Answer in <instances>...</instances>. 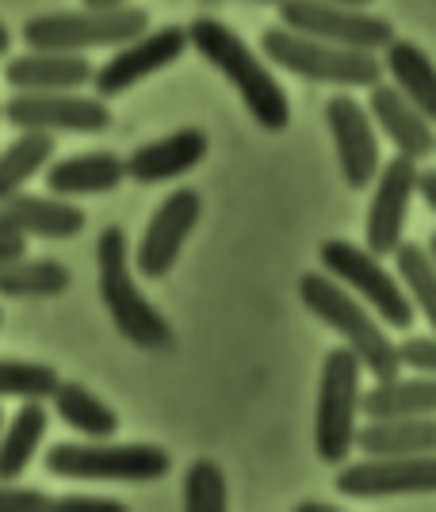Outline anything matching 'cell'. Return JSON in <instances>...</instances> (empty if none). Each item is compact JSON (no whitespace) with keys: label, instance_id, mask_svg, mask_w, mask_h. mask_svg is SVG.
Wrapping results in <instances>:
<instances>
[{"label":"cell","instance_id":"obj_1","mask_svg":"<svg viewBox=\"0 0 436 512\" xmlns=\"http://www.w3.org/2000/svg\"><path fill=\"white\" fill-rule=\"evenodd\" d=\"M188 43L203 62L218 69L234 92L241 96L245 111L253 115V123L261 130L280 134L291 123V100H287L284 85L272 77V69L257 58V50L241 39L234 27H226L215 16H199L188 23Z\"/></svg>","mask_w":436,"mask_h":512},{"label":"cell","instance_id":"obj_2","mask_svg":"<svg viewBox=\"0 0 436 512\" xmlns=\"http://www.w3.org/2000/svg\"><path fill=\"white\" fill-rule=\"evenodd\" d=\"M96 291L111 314V325L119 337H127L142 352H169L176 344V333L169 318L153 306L131 272V245L123 226H104L96 237Z\"/></svg>","mask_w":436,"mask_h":512},{"label":"cell","instance_id":"obj_3","mask_svg":"<svg viewBox=\"0 0 436 512\" xmlns=\"http://www.w3.org/2000/svg\"><path fill=\"white\" fill-rule=\"evenodd\" d=\"M299 299L326 329H333L345 341V348L360 360V367L368 371L371 379H391V375L402 371L398 344L387 337L379 318L352 295L349 287H341L326 272H306L299 279Z\"/></svg>","mask_w":436,"mask_h":512},{"label":"cell","instance_id":"obj_4","mask_svg":"<svg viewBox=\"0 0 436 512\" xmlns=\"http://www.w3.org/2000/svg\"><path fill=\"white\" fill-rule=\"evenodd\" d=\"M261 50L272 65H280L291 77H303L310 85L371 88L375 81H383V65L375 54L310 39V35H299L284 23L261 31Z\"/></svg>","mask_w":436,"mask_h":512},{"label":"cell","instance_id":"obj_5","mask_svg":"<svg viewBox=\"0 0 436 512\" xmlns=\"http://www.w3.org/2000/svg\"><path fill=\"white\" fill-rule=\"evenodd\" d=\"M142 31H150V12L138 4H119V8H81V12L31 16V20H23L20 39L27 50L85 54L96 46L131 43Z\"/></svg>","mask_w":436,"mask_h":512},{"label":"cell","instance_id":"obj_6","mask_svg":"<svg viewBox=\"0 0 436 512\" xmlns=\"http://www.w3.org/2000/svg\"><path fill=\"white\" fill-rule=\"evenodd\" d=\"M46 470L69 482H157L173 470V455L157 444H115V440H62L46 448Z\"/></svg>","mask_w":436,"mask_h":512},{"label":"cell","instance_id":"obj_7","mask_svg":"<svg viewBox=\"0 0 436 512\" xmlns=\"http://www.w3.org/2000/svg\"><path fill=\"white\" fill-rule=\"evenodd\" d=\"M318 260H322V272L337 279L341 287H349L383 325L410 329L417 321L414 302L402 291L398 276L383 264V256H375L371 249L356 245V241H345V237H329L318 249Z\"/></svg>","mask_w":436,"mask_h":512},{"label":"cell","instance_id":"obj_8","mask_svg":"<svg viewBox=\"0 0 436 512\" xmlns=\"http://www.w3.org/2000/svg\"><path fill=\"white\" fill-rule=\"evenodd\" d=\"M360 379L364 367L349 348H329L314 402V451L329 467H341L352 455V440L360 428Z\"/></svg>","mask_w":436,"mask_h":512},{"label":"cell","instance_id":"obj_9","mask_svg":"<svg viewBox=\"0 0 436 512\" xmlns=\"http://www.w3.org/2000/svg\"><path fill=\"white\" fill-rule=\"evenodd\" d=\"M276 8H280L284 27L333 46L375 54L394 39V23L387 16H371L364 8H341V4H326V0H280Z\"/></svg>","mask_w":436,"mask_h":512},{"label":"cell","instance_id":"obj_10","mask_svg":"<svg viewBox=\"0 0 436 512\" xmlns=\"http://www.w3.org/2000/svg\"><path fill=\"white\" fill-rule=\"evenodd\" d=\"M188 46H192L188 43V27H180V23H165L157 31H142V35H134L131 43L115 46V54L104 65H96L92 88H96L100 100H115V96L131 92L134 85L150 81L153 73L176 65L188 54Z\"/></svg>","mask_w":436,"mask_h":512},{"label":"cell","instance_id":"obj_11","mask_svg":"<svg viewBox=\"0 0 436 512\" xmlns=\"http://www.w3.org/2000/svg\"><path fill=\"white\" fill-rule=\"evenodd\" d=\"M0 115L16 130L43 134H100L111 127L108 100L81 92H16Z\"/></svg>","mask_w":436,"mask_h":512},{"label":"cell","instance_id":"obj_12","mask_svg":"<svg viewBox=\"0 0 436 512\" xmlns=\"http://www.w3.org/2000/svg\"><path fill=\"white\" fill-rule=\"evenodd\" d=\"M333 486L352 501L436 493V455H364L360 463H341Z\"/></svg>","mask_w":436,"mask_h":512},{"label":"cell","instance_id":"obj_13","mask_svg":"<svg viewBox=\"0 0 436 512\" xmlns=\"http://www.w3.org/2000/svg\"><path fill=\"white\" fill-rule=\"evenodd\" d=\"M199 214H203V199H199L196 188H176V192H169L157 203V211L146 222V234H142V241H138V249L131 256L138 276L165 279L173 272L184 241L199 226Z\"/></svg>","mask_w":436,"mask_h":512},{"label":"cell","instance_id":"obj_14","mask_svg":"<svg viewBox=\"0 0 436 512\" xmlns=\"http://www.w3.org/2000/svg\"><path fill=\"white\" fill-rule=\"evenodd\" d=\"M417 172L421 161L394 153L387 165H379L375 172V192L368 203V222H364V249L375 256H387L402 245V230H406V214L417 195Z\"/></svg>","mask_w":436,"mask_h":512},{"label":"cell","instance_id":"obj_15","mask_svg":"<svg viewBox=\"0 0 436 512\" xmlns=\"http://www.w3.org/2000/svg\"><path fill=\"white\" fill-rule=\"evenodd\" d=\"M326 127L333 134L337 169L352 192H364L379 172V130L371 123L368 107L349 92H337L326 104Z\"/></svg>","mask_w":436,"mask_h":512},{"label":"cell","instance_id":"obj_16","mask_svg":"<svg viewBox=\"0 0 436 512\" xmlns=\"http://www.w3.org/2000/svg\"><path fill=\"white\" fill-rule=\"evenodd\" d=\"M207 153H211L207 130L180 127L165 138L142 142L138 150H131V157H123V165L134 184H169V180H180L184 172L199 169Z\"/></svg>","mask_w":436,"mask_h":512},{"label":"cell","instance_id":"obj_17","mask_svg":"<svg viewBox=\"0 0 436 512\" xmlns=\"http://www.w3.org/2000/svg\"><path fill=\"white\" fill-rule=\"evenodd\" d=\"M368 115H371V123H375V130L394 146V153L425 161V157L436 150L433 123H429L391 81H375V85H371Z\"/></svg>","mask_w":436,"mask_h":512},{"label":"cell","instance_id":"obj_18","mask_svg":"<svg viewBox=\"0 0 436 512\" xmlns=\"http://www.w3.org/2000/svg\"><path fill=\"white\" fill-rule=\"evenodd\" d=\"M0 218L23 237H43V241H69L85 234L88 218L77 203H66L62 195H31L16 192L0 199Z\"/></svg>","mask_w":436,"mask_h":512},{"label":"cell","instance_id":"obj_19","mask_svg":"<svg viewBox=\"0 0 436 512\" xmlns=\"http://www.w3.org/2000/svg\"><path fill=\"white\" fill-rule=\"evenodd\" d=\"M96 65L85 54H62V50H31L20 58H8L4 81L16 92H77L92 85Z\"/></svg>","mask_w":436,"mask_h":512},{"label":"cell","instance_id":"obj_20","mask_svg":"<svg viewBox=\"0 0 436 512\" xmlns=\"http://www.w3.org/2000/svg\"><path fill=\"white\" fill-rule=\"evenodd\" d=\"M46 192L73 199V195H108L127 180V165L123 157L111 150H88L73 153L62 161H50L43 169Z\"/></svg>","mask_w":436,"mask_h":512},{"label":"cell","instance_id":"obj_21","mask_svg":"<svg viewBox=\"0 0 436 512\" xmlns=\"http://www.w3.org/2000/svg\"><path fill=\"white\" fill-rule=\"evenodd\" d=\"M383 77H391V85L410 100V104L436 127V65L433 58L410 39H398L383 46Z\"/></svg>","mask_w":436,"mask_h":512},{"label":"cell","instance_id":"obj_22","mask_svg":"<svg viewBox=\"0 0 436 512\" xmlns=\"http://www.w3.org/2000/svg\"><path fill=\"white\" fill-rule=\"evenodd\" d=\"M360 413L368 421H391V417H436V375L414 379H375L371 390H360Z\"/></svg>","mask_w":436,"mask_h":512},{"label":"cell","instance_id":"obj_23","mask_svg":"<svg viewBox=\"0 0 436 512\" xmlns=\"http://www.w3.org/2000/svg\"><path fill=\"white\" fill-rule=\"evenodd\" d=\"M352 451L364 455H436V417H391L364 421Z\"/></svg>","mask_w":436,"mask_h":512},{"label":"cell","instance_id":"obj_24","mask_svg":"<svg viewBox=\"0 0 436 512\" xmlns=\"http://www.w3.org/2000/svg\"><path fill=\"white\" fill-rule=\"evenodd\" d=\"M46 402H50V413H54L62 425H69L73 432L88 436V440H111V436L119 432V413H115L104 398H96L85 383L62 379Z\"/></svg>","mask_w":436,"mask_h":512},{"label":"cell","instance_id":"obj_25","mask_svg":"<svg viewBox=\"0 0 436 512\" xmlns=\"http://www.w3.org/2000/svg\"><path fill=\"white\" fill-rule=\"evenodd\" d=\"M50 428V409L43 402H23L8 425H0V482H16L23 470L31 467L35 451L46 440Z\"/></svg>","mask_w":436,"mask_h":512},{"label":"cell","instance_id":"obj_26","mask_svg":"<svg viewBox=\"0 0 436 512\" xmlns=\"http://www.w3.org/2000/svg\"><path fill=\"white\" fill-rule=\"evenodd\" d=\"M69 283H73L69 268L54 256L0 260V295L4 299H58L69 291Z\"/></svg>","mask_w":436,"mask_h":512},{"label":"cell","instance_id":"obj_27","mask_svg":"<svg viewBox=\"0 0 436 512\" xmlns=\"http://www.w3.org/2000/svg\"><path fill=\"white\" fill-rule=\"evenodd\" d=\"M54 134H43V130H20V138L0 150V199L23 192L39 172L54 161Z\"/></svg>","mask_w":436,"mask_h":512},{"label":"cell","instance_id":"obj_28","mask_svg":"<svg viewBox=\"0 0 436 512\" xmlns=\"http://www.w3.org/2000/svg\"><path fill=\"white\" fill-rule=\"evenodd\" d=\"M394 276L402 291L414 302V314L425 318V325L436 333V264L421 241H402L394 249Z\"/></svg>","mask_w":436,"mask_h":512},{"label":"cell","instance_id":"obj_29","mask_svg":"<svg viewBox=\"0 0 436 512\" xmlns=\"http://www.w3.org/2000/svg\"><path fill=\"white\" fill-rule=\"evenodd\" d=\"M62 375L50 363L31 360H0V398H20V402H46Z\"/></svg>","mask_w":436,"mask_h":512},{"label":"cell","instance_id":"obj_30","mask_svg":"<svg viewBox=\"0 0 436 512\" xmlns=\"http://www.w3.org/2000/svg\"><path fill=\"white\" fill-rule=\"evenodd\" d=\"M230 505L226 474L215 459H196L184 470V509L188 512H222Z\"/></svg>","mask_w":436,"mask_h":512},{"label":"cell","instance_id":"obj_31","mask_svg":"<svg viewBox=\"0 0 436 512\" xmlns=\"http://www.w3.org/2000/svg\"><path fill=\"white\" fill-rule=\"evenodd\" d=\"M0 512H54V497L46 490L0 482Z\"/></svg>","mask_w":436,"mask_h":512},{"label":"cell","instance_id":"obj_32","mask_svg":"<svg viewBox=\"0 0 436 512\" xmlns=\"http://www.w3.org/2000/svg\"><path fill=\"white\" fill-rule=\"evenodd\" d=\"M398 360L417 375H436V333L433 337H406L398 344Z\"/></svg>","mask_w":436,"mask_h":512},{"label":"cell","instance_id":"obj_33","mask_svg":"<svg viewBox=\"0 0 436 512\" xmlns=\"http://www.w3.org/2000/svg\"><path fill=\"white\" fill-rule=\"evenodd\" d=\"M54 512H127V505H123V501H115V497L66 493V497H54Z\"/></svg>","mask_w":436,"mask_h":512},{"label":"cell","instance_id":"obj_34","mask_svg":"<svg viewBox=\"0 0 436 512\" xmlns=\"http://www.w3.org/2000/svg\"><path fill=\"white\" fill-rule=\"evenodd\" d=\"M12 256H27V237L16 234V230L0 218V260H12Z\"/></svg>","mask_w":436,"mask_h":512},{"label":"cell","instance_id":"obj_35","mask_svg":"<svg viewBox=\"0 0 436 512\" xmlns=\"http://www.w3.org/2000/svg\"><path fill=\"white\" fill-rule=\"evenodd\" d=\"M417 195L429 203V211L436 214V169H421L417 172Z\"/></svg>","mask_w":436,"mask_h":512},{"label":"cell","instance_id":"obj_36","mask_svg":"<svg viewBox=\"0 0 436 512\" xmlns=\"http://www.w3.org/2000/svg\"><path fill=\"white\" fill-rule=\"evenodd\" d=\"M295 512H337L333 505H326V501H299L295 505Z\"/></svg>","mask_w":436,"mask_h":512},{"label":"cell","instance_id":"obj_37","mask_svg":"<svg viewBox=\"0 0 436 512\" xmlns=\"http://www.w3.org/2000/svg\"><path fill=\"white\" fill-rule=\"evenodd\" d=\"M119 4H131V0H85V8H119Z\"/></svg>","mask_w":436,"mask_h":512},{"label":"cell","instance_id":"obj_38","mask_svg":"<svg viewBox=\"0 0 436 512\" xmlns=\"http://www.w3.org/2000/svg\"><path fill=\"white\" fill-rule=\"evenodd\" d=\"M326 4H341V8H368L375 0H326Z\"/></svg>","mask_w":436,"mask_h":512},{"label":"cell","instance_id":"obj_39","mask_svg":"<svg viewBox=\"0 0 436 512\" xmlns=\"http://www.w3.org/2000/svg\"><path fill=\"white\" fill-rule=\"evenodd\" d=\"M8 46H12V31H8V27H4V23H0V54H4V50H8Z\"/></svg>","mask_w":436,"mask_h":512},{"label":"cell","instance_id":"obj_40","mask_svg":"<svg viewBox=\"0 0 436 512\" xmlns=\"http://www.w3.org/2000/svg\"><path fill=\"white\" fill-rule=\"evenodd\" d=\"M425 249H429V256H433V264H436V234H429V241H425Z\"/></svg>","mask_w":436,"mask_h":512},{"label":"cell","instance_id":"obj_41","mask_svg":"<svg viewBox=\"0 0 436 512\" xmlns=\"http://www.w3.org/2000/svg\"><path fill=\"white\" fill-rule=\"evenodd\" d=\"M249 4H280V0H249Z\"/></svg>","mask_w":436,"mask_h":512},{"label":"cell","instance_id":"obj_42","mask_svg":"<svg viewBox=\"0 0 436 512\" xmlns=\"http://www.w3.org/2000/svg\"><path fill=\"white\" fill-rule=\"evenodd\" d=\"M0 425H4V413H0Z\"/></svg>","mask_w":436,"mask_h":512},{"label":"cell","instance_id":"obj_43","mask_svg":"<svg viewBox=\"0 0 436 512\" xmlns=\"http://www.w3.org/2000/svg\"><path fill=\"white\" fill-rule=\"evenodd\" d=\"M433 153H436V150H433Z\"/></svg>","mask_w":436,"mask_h":512}]
</instances>
